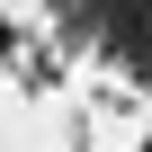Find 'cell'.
Instances as JSON below:
<instances>
[{
    "mask_svg": "<svg viewBox=\"0 0 152 152\" xmlns=\"http://www.w3.org/2000/svg\"><path fill=\"white\" fill-rule=\"evenodd\" d=\"M143 152H152V143H143Z\"/></svg>",
    "mask_w": 152,
    "mask_h": 152,
    "instance_id": "6da1fadb",
    "label": "cell"
}]
</instances>
